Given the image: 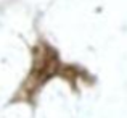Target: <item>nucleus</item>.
Segmentation results:
<instances>
[]
</instances>
